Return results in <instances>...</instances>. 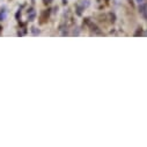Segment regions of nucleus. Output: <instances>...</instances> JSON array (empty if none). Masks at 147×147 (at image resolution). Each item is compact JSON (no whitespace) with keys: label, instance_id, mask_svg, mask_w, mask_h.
Returning <instances> with one entry per match:
<instances>
[{"label":"nucleus","instance_id":"f257e3e1","mask_svg":"<svg viewBox=\"0 0 147 147\" xmlns=\"http://www.w3.org/2000/svg\"><path fill=\"white\" fill-rule=\"evenodd\" d=\"M146 9H147L146 4H141V5L139 6V12L141 13V15H142L144 20H146V19H147V16H146Z\"/></svg>","mask_w":147,"mask_h":147},{"label":"nucleus","instance_id":"f03ea898","mask_svg":"<svg viewBox=\"0 0 147 147\" xmlns=\"http://www.w3.org/2000/svg\"><path fill=\"white\" fill-rule=\"evenodd\" d=\"M137 1H138V3H139V4H141V3H142V1H144V0H137Z\"/></svg>","mask_w":147,"mask_h":147}]
</instances>
